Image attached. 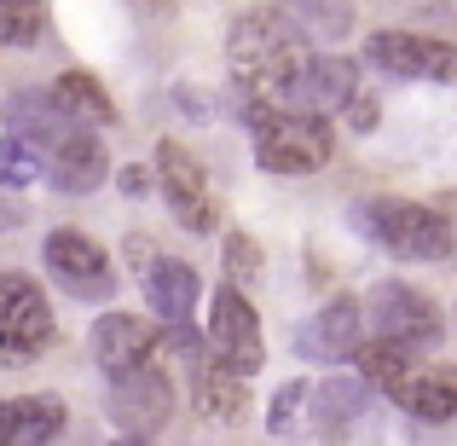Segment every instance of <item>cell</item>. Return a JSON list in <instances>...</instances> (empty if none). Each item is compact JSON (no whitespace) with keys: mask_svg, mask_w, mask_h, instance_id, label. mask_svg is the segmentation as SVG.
I'll return each mask as SVG.
<instances>
[{"mask_svg":"<svg viewBox=\"0 0 457 446\" xmlns=\"http://www.w3.org/2000/svg\"><path fill=\"white\" fill-rule=\"evenodd\" d=\"M6 128H12V139H23V146L35 151V174L53 191H64V198H87V191H99L104 174H111V156H104L99 139L81 122H70V116L35 88H18L6 99Z\"/></svg>","mask_w":457,"mask_h":446,"instance_id":"obj_1","label":"cell"},{"mask_svg":"<svg viewBox=\"0 0 457 446\" xmlns=\"http://www.w3.org/2000/svg\"><path fill=\"white\" fill-rule=\"evenodd\" d=\"M307 58H312V41L278 6L244 12L226 35V64H232V81L249 93V105H284L290 111V93L302 81Z\"/></svg>","mask_w":457,"mask_h":446,"instance_id":"obj_2","label":"cell"},{"mask_svg":"<svg viewBox=\"0 0 457 446\" xmlns=\"http://www.w3.org/2000/svg\"><path fill=\"white\" fill-rule=\"evenodd\" d=\"M353 232H365L377 249L400 261H446L457 249V226L435 203H405V198H365L347 209Z\"/></svg>","mask_w":457,"mask_h":446,"instance_id":"obj_3","label":"cell"},{"mask_svg":"<svg viewBox=\"0 0 457 446\" xmlns=\"http://www.w3.org/2000/svg\"><path fill=\"white\" fill-rule=\"evenodd\" d=\"M353 359H359L370 389H382L400 412L423 417V424H452L457 417V371L452 366H417L411 354H400L388 342L359 348Z\"/></svg>","mask_w":457,"mask_h":446,"instance_id":"obj_4","label":"cell"},{"mask_svg":"<svg viewBox=\"0 0 457 446\" xmlns=\"http://www.w3.org/2000/svg\"><path fill=\"white\" fill-rule=\"evenodd\" d=\"M244 122L255 134V163L267 174H319L336 156V134L324 116L284 111V105H249Z\"/></svg>","mask_w":457,"mask_h":446,"instance_id":"obj_5","label":"cell"},{"mask_svg":"<svg viewBox=\"0 0 457 446\" xmlns=\"http://www.w3.org/2000/svg\"><path fill=\"white\" fill-rule=\"evenodd\" d=\"M58 342V319L29 273H0V354L35 359Z\"/></svg>","mask_w":457,"mask_h":446,"instance_id":"obj_6","label":"cell"},{"mask_svg":"<svg viewBox=\"0 0 457 446\" xmlns=\"http://www.w3.org/2000/svg\"><path fill=\"white\" fill-rule=\"evenodd\" d=\"M370 331H377V342L400 348V354H423V348H435L446 336V319L411 284H377L370 290Z\"/></svg>","mask_w":457,"mask_h":446,"instance_id":"obj_7","label":"cell"},{"mask_svg":"<svg viewBox=\"0 0 457 446\" xmlns=\"http://www.w3.org/2000/svg\"><path fill=\"white\" fill-rule=\"evenodd\" d=\"M365 64H377L382 76L400 81H435V88H457V46L435 41V35L411 29H377L365 41Z\"/></svg>","mask_w":457,"mask_h":446,"instance_id":"obj_8","label":"cell"},{"mask_svg":"<svg viewBox=\"0 0 457 446\" xmlns=\"http://www.w3.org/2000/svg\"><path fill=\"white\" fill-rule=\"evenodd\" d=\"M209 359L226 366L232 377H255L261 359H267L261 319H255V307L244 301L237 284H220V296H214V307H209Z\"/></svg>","mask_w":457,"mask_h":446,"instance_id":"obj_9","label":"cell"},{"mask_svg":"<svg viewBox=\"0 0 457 446\" xmlns=\"http://www.w3.org/2000/svg\"><path fill=\"white\" fill-rule=\"evenodd\" d=\"M46 273H53V279L64 284L76 301H104V296H116L111 256H104V249L93 244L87 232H76V226H58V232H46Z\"/></svg>","mask_w":457,"mask_h":446,"instance_id":"obj_10","label":"cell"},{"mask_svg":"<svg viewBox=\"0 0 457 446\" xmlns=\"http://www.w3.org/2000/svg\"><path fill=\"white\" fill-rule=\"evenodd\" d=\"M156 186H162L168 209L186 232H214V191H209V174L197 168V156L179 151L174 139L156 146Z\"/></svg>","mask_w":457,"mask_h":446,"instance_id":"obj_11","label":"cell"},{"mask_svg":"<svg viewBox=\"0 0 457 446\" xmlns=\"http://www.w3.org/2000/svg\"><path fill=\"white\" fill-rule=\"evenodd\" d=\"M359 336H365V313H359L353 296H336L330 307H319L312 319L295 331V354L302 359H319V366H342V359H353Z\"/></svg>","mask_w":457,"mask_h":446,"instance_id":"obj_12","label":"cell"},{"mask_svg":"<svg viewBox=\"0 0 457 446\" xmlns=\"http://www.w3.org/2000/svg\"><path fill=\"white\" fill-rule=\"evenodd\" d=\"M174 412V389L156 366H139V371H122L111 377V417L128 429V435H151V429L168 424Z\"/></svg>","mask_w":457,"mask_h":446,"instance_id":"obj_13","label":"cell"},{"mask_svg":"<svg viewBox=\"0 0 457 446\" xmlns=\"http://www.w3.org/2000/svg\"><path fill=\"white\" fill-rule=\"evenodd\" d=\"M87 342H93V359L104 366V377H122V371H139V366L156 359L151 319H134V313H104Z\"/></svg>","mask_w":457,"mask_h":446,"instance_id":"obj_14","label":"cell"},{"mask_svg":"<svg viewBox=\"0 0 457 446\" xmlns=\"http://www.w3.org/2000/svg\"><path fill=\"white\" fill-rule=\"evenodd\" d=\"M359 88H365V81H359L353 58H319V53H312L307 70H302V81H295V93H290V111H307V116L347 111Z\"/></svg>","mask_w":457,"mask_h":446,"instance_id":"obj_15","label":"cell"},{"mask_svg":"<svg viewBox=\"0 0 457 446\" xmlns=\"http://www.w3.org/2000/svg\"><path fill=\"white\" fill-rule=\"evenodd\" d=\"M365 406H370V389L365 383H353V377H330V383H307V429L312 435H324V441H342L347 429L365 417Z\"/></svg>","mask_w":457,"mask_h":446,"instance_id":"obj_16","label":"cell"},{"mask_svg":"<svg viewBox=\"0 0 457 446\" xmlns=\"http://www.w3.org/2000/svg\"><path fill=\"white\" fill-rule=\"evenodd\" d=\"M58 435H64V400L53 394L0 400V446H58Z\"/></svg>","mask_w":457,"mask_h":446,"instance_id":"obj_17","label":"cell"},{"mask_svg":"<svg viewBox=\"0 0 457 446\" xmlns=\"http://www.w3.org/2000/svg\"><path fill=\"white\" fill-rule=\"evenodd\" d=\"M145 296H151V313L174 331V324H191V307H197L203 284H197V273H191L186 261L162 256V261L145 267Z\"/></svg>","mask_w":457,"mask_h":446,"instance_id":"obj_18","label":"cell"},{"mask_svg":"<svg viewBox=\"0 0 457 446\" xmlns=\"http://www.w3.org/2000/svg\"><path fill=\"white\" fill-rule=\"evenodd\" d=\"M191 354V383H197V412L209 424H237L249 412V394H244V377H232L226 366H214L203 348H186Z\"/></svg>","mask_w":457,"mask_h":446,"instance_id":"obj_19","label":"cell"},{"mask_svg":"<svg viewBox=\"0 0 457 446\" xmlns=\"http://www.w3.org/2000/svg\"><path fill=\"white\" fill-rule=\"evenodd\" d=\"M46 99H53L58 111L70 116V122H81V128H104V122H116V105H111V93H104L93 76H81V70L58 76L53 88H46Z\"/></svg>","mask_w":457,"mask_h":446,"instance_id":"obj_20","label":"cell"},{"mask_svg":"<svg viewBox=\"0 0 457 446\" xmlns=\"http://www.w3.org/2000/svg\"><path fill=\"white\" fill-rule=\"evenodd\" d=\"M46 6L41 0H0V41L6 46H35L41 41Z\"/></svg>","mask_w":457,"mask_h":446,"instance_id":"obj_21","label":"cell"},{"mask_svg":"<svg viewBox=\"0 0 457 446\" xmlns=\"http://www.w3.org/2000/svg\"><path fill=\"white\" fill-rule=\"evenodd\" d=\"M290 12H307V18L295 23L307 41H312V35L336 41V35H347V18H353V12H347V0H290Z\"/></svg>","mask_w":457,"mask_h":446,"instance_id":"obj_22","label":"cell"},{"mask_svg":"<svg viewBox=\"0 0 457 446\" xmlns=\"http://www.w3.org/2000/svg\"><path fill=\"white\" fill-rule=\"evenodd\" d=\"M35 151L23 146V139H0V186H12V191H23V186H35Z\"/></svg>","mask_w":457,"mask_h":446,"instance_id":"obj_23","label":"cell"},{"mask_svg":"<svg viewBox=\"0 0 457 446\" xmlns=\"http://www.w3.org/2000/svg\"><path fill=\"white\" fill-rule=\"evenodd\" d=\"M302 406H307V383H284L278 400H272V412H267V429L272 435H290L295 417H302Z\"/></svg>","mask_w":457,"mask_h":446,"instance_id":"obj_24","label":"cell"},{"mask_svg":"<svg viewBox=\"0 0 457 446\" xmlns=\"http://www.w3.org/2000/svg\"><path fill=\"white\" fill-rule=\"evenodd\" d=\"M174 105L191 116V122H209L220 105H214V93H203V88H174Z\"/></svg>","mask_w":457,"mask_h":446,"instance_id":"obj_25","label":"cell"},{"mask_svg":"<svg viewBox=\"0 0 457 446\" xmlns=\"http://www.w3.org/2000/svg\"><path fill=\"white\" fill-rule=\"evenodd\" d=\"M226 256H232V273H237V279H249V273H255V244H249L244 232H232V249H226Z\"/></svg>","mask_w":457,"mask_h":446,"instance_id":"obj_26","label":"cell"},{"mask_svg":"<svg viewBox=\"0 0 457 446\" xmlns=\"http://www.w3.org/2000/svg\"><path fill=\"white\" fill-rule=\"evenodd\" d=\"M347 122H353V128H377V99H370L365 88H359L353 105H347Z\"/></svg>","mask_w":457,"mask_h":446,"instance_id":"obj_27","label":"cell"},{"mask_svg":"<svg viewBox=\"0 0 457 446\" xmlns=\"http://www.w3.org/2000/svg\"><path fill=\"white\" fill-rule=\"evenodd\" d=\"M145 186H151L145 168H122V191H145Z\"/></svg>","mask_w":457,"mask_h":446,"instance_id":"obj_28","label":"cell"},{"mask_svg":"<svg viewBox=\"0 0 457 446\" xmlns=\"http://www.w3.org/2000/svg\"><path fill=\"white\" fill-rule=\"evenodd\" d=\"M116 446H145V441H139V435H122V441H116Z\"/></svg>","mask_w":457,"mask_h":446,"instance_id":"obj_29","label":"cell"}]
</instances>
